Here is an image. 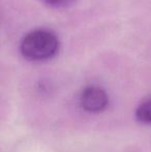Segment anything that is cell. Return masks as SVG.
Wrapping results in <instances>:
<instances>
[{"mask_svg": "<svg viewBox=\"0 0 151 152\" xmlns=\"http://www.w3.org/2000/svg\"><path fill=\"white\" fill-rule=\"evenodd\" d=\"M59 39L48 29H35L23 37L20 45L21 54L28 60L42 61L50 59L58 52Z\"/></svg>", "mask_w": 151, "mask_h": 152, "instance_id": "6da1fadb", "label": "cell"}, {"mask_svg": "<svg viewBox=\"0 0 151 152\" xmlns=\"http://www.w3.org/2000/svg\"><path fill=\"white\" fill-rule=\"evenodd\" d=\"M109 97L107 92L97 86H89L84 89L81 96V104L85 111L99 113L108 107Z\"/></svg>", "mask_w": 151, "mask_h": 152, "instance_id": "7a4b0ae2", "label": "cell"}, {"mask_svg": "<svg viewBox=\"0 0 151 152\" xmlns=\"http://www.w3.org/2000/svg\"><path fill=\"white\" fill-rule=\"evenodd\" d=\"M136 118L143 123H151V99L141 104L136 110Z\"/></svg>", "mask_w": 151, "mask_h": 152, "instance_id": "3957f363", "label": "cell"}, {"mask_svg": "<svg viewBox=\"0 0 151 152\" xmlns=\"http://www.w3.org/2000/svg\"><path fill=\"white\" fill-rule=\"evenodd\" d=\"M46 3H48L51 6H66L69 4H71L74 0H44Z\"/></svg>", "mask_w": 151, "mask_h": 152, "instance_id": "277c9868", "label": "cell"}]
</instances>
